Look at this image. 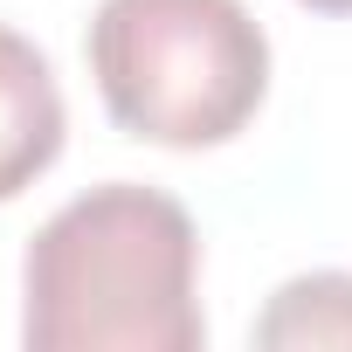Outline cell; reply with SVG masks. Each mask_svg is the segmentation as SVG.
<instances>
[{"instance_id":"obj_1","label":"cell","mask_w":352,"mask_h":352,"mask_svg":"<svg viewBox=\"0 0 352 352\" xmlns=\"http://www.w3.org/2000/svg\"><path fill=\"white\" fill-rule=\"evenodd\" d=\"M194 214L138 180L76 194L42 221L21 263L28 352H194L201 324Z\"/></svg>"},{"instance_id":"obj_2","label":"cell","mask_w":352,"mask_h":352,"mask_svg":"<svg viewBox=\"0 0 352 352\" xmlns=\"http://www.w3.org/2000/svg\"><path fill=\"white\" fill-rule=\"evenodd\" d=\"M90 76L118 131L201 152L235 138L270 90V42L242 0H104Z\"/></svg>"},{"instance_id":"obj_3","label":"cell","mask_w":352,"mask_h":352,"mask_svg":"<svg viewBox=\"0 0 352 352\" xmlns=\"http://www.w3.org/2000/svg\"><path fill=\"white\" fill-rule=\"evenodd\" d=\"M63 131H69V118H63V90H56L49 56L28 35L0 28V201L28 194L56 166Z\"/></svg>"},{"instance_id":"obj_4","label":"cell","mask_w":352,"mask_h":352,"mask_svg":"<svg viewBox=\"0 0 352 352\" xmlns=\"http://www.w3.org/2000/svg\"><path fill=\"white\" fill-rule=\"evenodd\" d=\"M256 345L263 352H331L352 345V276L318 270V276H290L270 311L256 318Z\"/></svg>"},{"instance_id":"obj_5","label":"cell","mask_w":352,"mask_h":352,"mask_svg":"<svg viewBox=\"0 0 352 352\" xmlns=\"http://www.w3.org/2000/svg\"><path fill=\"white\" fill-rule=\"evenodd\" d=\"M311 14H352V0H304Z\"/></svg>"}]
</instances>
